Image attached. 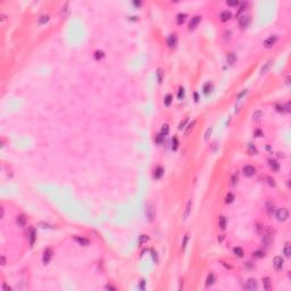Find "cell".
Returning <instances> with one entry per match:
<instances>
[{
    "label": "cell",
    "instance_id": "9a60e30c",
    "mask_svg": "<svg viewBox=\"0 0 291 291\" xmlns=\"http://www.w3.org/2000/svg\"><path fill=\"white\" fill-rule=\"evenodd\" d=\"M263 285H264V289H265V290H271V285H272V282H271V279H270V277H264V279H263Z\"/></svg>",
    "mask_w": 291,
    "mask_h": 291
},
{
    "label": "cell",
    "instance_id": "836d02e7",
    "mask_svg": "<svg viewBox=\"0 0 291 291\" xmlns=\"http://www.w3.org/2000/svg\"><path fill=\"white\" fill-rule=\"evenodd\" d=\"M271 65H272V62H268L267 64H266V65H265V66H264V67L262 68V71H260V73H262V74H265V73H266V72H267V69L271 67Z\"/></svg>",
    "mask_w": 291,
    "mask_h": 291
},
{
    "label": "cell",
    "instance_id": "30bf717a",
    "mask_svg": "<svg viewBox=\"0 0 291 291\" xmlns=\"http://www.w3.org/2000/svg\"><path fill=\"white\" fill-rule=\"evenodd\" d=\"M231 13L230 12H227V10H225V12H222L221 13V15H220V18H221V21L222 22H227L231 18Z\"/></svg>",
    "mask_w": 291,
    "mask_h": 291
},
{
    "label": "cell",
    "instance_id": "8992f818",
    "mask_svg": "<svg viewBox=\"0 0 291 291\" xmlns=\"http://www.w3.org/2000/svg\"><path fill=\"white\" fill-rule=\"evenodd\" d=\"M276 40H277V36L276 35H272V36H270L268 39H266L264 41V46L266 48H272L275 44V42H276Z\"/></svg>",
    "mask_w": 291,
    "mask_h": 291
},
{
    "label": "cell",
    "instance_id": "74e56055",
    "mask_svg": "<svg viewBox=\"0 0 291 291\" xmlns=\"http://www.w3.org/2000/svg\"><path fill=\"white\" fill-rule=\"evenodd\" d=\"M94 57H96V59L103 58V51H96V53H94Z\"/></svg>",
    "mask_w": 291,
    "mask_h": 291
},
{
    "label": "cell",
    "instance_id": "681fc988",
    "mask_svg": "<svg viewBox=\"0 0 291 291\" xmlns=\"http://www.w3.org/2000/svg\"><path fill=\"white\" fill-rule=\"evenodd\" d=\"M151 254H153V258L155 259V260H157V254H156V251H151Z\"/></svg>",
    "mask_w": 291,
    "mask_h": 291
},
{
    "label": "cell",
    "instance_id": "bcb514c9",
    "mask_svg": "<svg viewBox=\"0 0 291 291\" xmlns=\"http://www.w3.org/2000/svg\"><path fill=\"white\" fill-rule=\"evenodd\" d=\"M212 131H213V129L210 127V129H208L207 130V132H206V134H205V139H208V137L210 135V133H212Z\"/></svg>",
    "mask_w": 291,
    "mask_h": 291
},
{
    "label": "cell",
    "instance_id": "8fae6325",
    "mask_svg": "<svg viewBox=\"0 0 291 291\" xmlns=\"http://www.w3.org/2000/svg\"><path fill=\"white\" fill-rule=\"evenodd\" d=\"M16 223H17L18 226H24L25 225V223H26V218H25V215H19V216H17V218H16Z\"/></svg>",
    "mask_w": 291,
    "mask_h": 291
},
{
    "label": "cell",
    "instance_id": "7dc6e473",
    "mask_svg": "<svg viewBox=\"0 0 291 291\" xmlns=\"http://www.w3.org/2000/svg\"><path fill=\"white\" fill-rule=\"evenodd\" d=\"M144 284H146V281H143V280H142L141 283H140V289H141V290H143V289H144Z\"/></svg>",
    "mask_w": 291,
    "mask_h": 291
},
{
    "label": "cell",
    "instance_id": "680465c9",
    "mask_svg": "<svg viewBox=\"0 0 291 291\" xmlns=\"http://www.w3.org/2000/svg\"><path fill=\"white\" fill-rule=\"evenodd\" d=\"M194 98H196V101H198V96H197V93H194Z\"/></svg>",
    "mask_w": 291,
    "mask_h": 291
},
{
    "label": "cell",
    "instance_id": "ac0fdd59",
    "mask_svg": "<svg viewBox=\"0 0 291 291\" xmlns=\"http://www.w3.org/2000/svg\"><path fill=\"white\" fill-rule=\"evenodd\" d=\"M283 253L287 257H290L291 255V246H290V242H287L284 246V249H283Z\"/></svg>",
    "mask_w": 291,
    "mask_h": 291
},
{
    "label": "cell",
    "instance_id": "ab89813d",
    "mask_svg": "<svg viewBox=\"0 0 291 291\" xmlns=\"http://www.w3.org/2000/svg\"><path fill=\"white\" fill-rule=\"evenodd\" d=\"M231 182H232V185H235L237 183H238V175L237 174H234L232 176V180H231Z\"/></svg>",
    "mask_w": 291,
    "mask_h": 291
},
{
    "label": "cell",
    "instance_id": "4dcf8cb0",
    "mask_svg": "<svg viewBox=\"0 0 291 291\" xmlns=\"http://www.w3.org/2000/svg\"><path fill=\"white\" fill-rule=\"evenodd\" d=\"M48 21H49V16H48V15H43V16H41L40 19H39V24H44V23H47Z\"/></svg>",
    "mask_w": 291,
    "mask_h": 291
},
{
    "label": "cell",
    "instance_id": "7c38bea8",
    "mask_svg": "<svg viewBox=\"0 0 291 291\" xmlns=\"http://www.w3.org/2000/svg\"><path fill=\"white\" fill-rule=\"evenodd\" d=\"M191 207H192L191 200H189V201H188V204H187V207H185V212H184V215H183V217H184V220H187V218L189 217V215H190V213H191Z\"/></svg>",
    "mask_w": 291,
    "mask_h": 291
},
{
    "label": "cell",
    "instance_id": "484cf974",
    "mask_svg": "<svg viewBox=\"0 0 291 291\" xmlns=\"http://www.w3.org/2000/svg\"><path fill=\"white\" fill-rule=\"evenodd\" d=\"M168 132H170V127H168L167 124H164L162 126V132H160V134L165 137L166 134H168Z\"/></svg>",
    "mask_w": 291,
    "mask_h": 291
},
{
    "label": "cell",
    "instance_id": "7402d4cb",
    "mask_svg": "<svg viewBox=\"0 0 291 291\" xmlns=\"http://www.w3.org/2000/svg\"><path fill=\"white\" fill-rule=\"evenodd\" d=\"M214 282H215V276H214V274H212V273H210V274H209V275H208V276H207V280H206V285H208V287H209V285H212Z\"/></svg>",
    "mask_w": 291,
    "mask_h": 291
},
{
    "label": "cell",
    "instance_id": "9c48e42d",
    "mask_svg": "<svg viewBox=\"0 0 291 291\" xmlns=\"http://www.w3.org/2000/svg\"><path fill=\"white\" fill-rule=\"evenodd\" d=\"M176 41H177V39H176V35H175V34H172V35H170V36H168V39H167L168 47H170V48H174L175 46H176Z\"/></svg>",
    "mask_w": 291,
    "mask_h": 291
},
{
    "label": "cell",
    "instance_id": "3957f363",
    "mask_svg": "<svg viewBox=\"0 0 291 291\" xmlns=\"http://www.w3.org/2000/svg\"><path fill=\"white\" fill-rule=\"evenodd\" d=\"M242 172H243V175L244 176H253L254 174L256 173V170L254 166H251V165H247V166H244L243 168H242Z\"/></svg>",
    "mask_w": 291,
    "mask_h": 291
},
{
    "label": "cell",
    "instance_id": "db71d44e",
    "mask_svg": "<svg viewBox=\"0 0 291 291\" xmlns=\"http://www.w3.org/2000/svg\"><path fill=\"white\" fill-rule=\"evenodd\" d=\"M2 289H3V290H10V288H9L8 285H6V284L2 285Z\"/></svg>",
    "mask_w": 291,
    "mask_h": 291
},
{
    "label": "cell",
    "instance_id": "c3c4849f",
    "mask_svg": "<svg viewBox=\"0 0 291 291\" xmlns=\"http://www.w3.org/2000/svg\"><path fill=\"white\" fill-rule=\"evenodd\" d=\"M246 93H247V90H243V91H242L240 94H238V99H240V98H241L243 94H246Z\"/></svg>",
    "mask_w": 291,
    "mask_h": 291
},
{
    "label": "cell",
    "instance_id": "ba28073f",
    "mask_svg": "<svg viewBox=\"0 0 291 291\" xmlns=\"http://www.w3.org/2000/svg\"><path fill=\"white\" fill-rule=\"evenodd\" d=\"M249 24H250V17L247 16V15H243V16H241L239 18V25L241 27H247Z\"/></svg>",
    "mask_w": 291,
    "mask_h": 291
},
{
    "label": "cell",
    "instance_id": "e0dca14e",
    "mask_svg": "<svg viewBox=\"0 0 291 291\" xmlns=\"http://www.w3.org/2000/svg\"><path fill=\"white\" fill-rule=\"evenodd\" d=\"M267 213H268V215H270L271 217H272V216L274 215V213H275V206H274V204L268 203V205H267Z\"/></svg>",
    "mask_w": 291,
    "mask_h": 291
},
{
    "label": "cell",
    "instance_id": "e575fe53",
    "mask_svg": "<svg viewBox=\"0 0 291 291\" xmlns=\"http://www.w3.org/2000/svg\"><path fill=\"white\" fill-rule=\"evenodd\" d=\"M262 115H263V113H262V112H256V113H254V115H253L254 121H258L259 118L262 117Z\"/></svg>",
    "mask_w": 291,
    "mask_h": 291
},
{
    "label": "cell",
    "instance_id": "f5cc1de1",
    "mask_svg": "<svg viewBox=\"0 0 291 291\" xmlns=\"http://www.w3.org/2000/svg\"><path fill=\"white\" fill-rule=\"evenodd\" d=\"M255 135H258V137H263V133L260 132V131H256V132H255Z\"/></svg>",
    "mask_w": 291,
    "mask_h": 291
},
{
    "label": "cell",
    "instance_id": "d590c367",
    "mask_svg": "<svg viewBox=\"0 0 291 291\" xmlns=\"http://www.w3.org/2000/svg\"><path fill=\"white\" fill-rule=\"evenodd\" d=\"M184 97V89L181 86V88L179 89V93H177V98L179 99H182V98Z\"/></svg>",
    "mask_w": 291,
    "mask_h": 291
},
{
    "label": "cell",
    "instance_id": "b9f144b4",
    "mask_svg": "<svg viewBox=\"0 0 291 291\" xmlns=\"http://www.w3.org/2000/svg\"><path fill=\"white\" fill-rule=\"evenodd\" d=\"M163 140H164V135H162V134H159L158 137L156 138V142H157V143H162Z\"/></svg>",
    "mask_w": 291,
    "mask_h": 291
},
{
    "label": "cell",
    "instance_id": "7bdbcfd3",
    "mask_svg": "<svg viewBox=\"0 0 291 291\" xmlns=\"http://www.w3.org/2000/svg\"><path fill=\"white\" fill-rule=\"evenodd\" d=\"M187 122H188V118H185L184 121H183L182 123L180 124V125H179V130H182L183 127H184V125H185V124H187Z\"/></svg>",
    "mask_w": 291,
    "mask_h": 291
},
{
    "label": "cell",
    "instance_id": "d4e9b609",
    "mask_svg": "<svg viewBox=\"0 0 291 291\" xmlns=\"http://www.w3.org/2000/svg\"><path fill=\"white\" fill-rule=\"evenodd\" d=\"M233 253L235 254V256H238V257H242V256H243V250L240 247L234 248V249H233Z\"/></svg>",
    "mask_w": 291,
    "mask_h": 291
},
{
    "label": "cell",
    "instance_id": "1f68e13d",
    "mask_svg": "<svg viewBox=\"0 0 291 291\" xmlns=\"http://www.w3.org/2000/svg\"><path fill=\"white\" fill-rule=\"evenodd\" d=\"M194 124H196V122H194V121H193V122H192V123H191V124H189V125H188V129H187V131H185V133H184V134H185V135H189V133L191 132V130H192V129H193V126H194Z\"/></svg>",
    "mask_w": 291,
    "mask_h": 291
},
{
    "label": "cell",
    "instance_id": "ffe728a7",
    "mask_svg": "<svg viewBox=\"0 0 291 291\" xmlns=\"http://www.w3.org/2000/svg\"><path fill=\"white\" fill-rule=\"evenodd\" d=\"M213 90V84L212 83H207V84H205V86H204V93L205 94H208L210 93Z\"/></svg>",
    "mask_w": 291,
    "mask_h": 291
},
{
    "label": "cell",
    "instance_id": "f546056e",
    "mask_svg": "<svg viewBox=\"0 0 291 291\" xmlns=\"http://www.w3.org/2000/svg\"><path fill=\"white\" fill-rule=\"evenodd\" d=\"M185 17H187V15L185 14H179L177 15V24H182L183 22L185 21Z\"/></svg>",
    "mask_w": 291,
    "mask_h": 291
},
{
    "label": "cell",
    "instance_id": "4fadbf2b",
    "mask_svg": "<svg viewBox=\"0 0 291 291\" xmlns=\"http://www.w3.org/2000/svg\"><path fill=\"white\" fill-rule=\"evenodd\" d=\"M35 239H36L35 230H34V229H31V230H30V244H31V246H33V244H34Z\"/></svg>",
    "mask_w": 291,
    "mask_h": 291
},
{
    "label": "cell",
    "instance_id": "277c9868",
    "mask_svg": "<svg viewBox=\"0 0 291 291\" xmlns=\"http://www.w3.org/2000/svg\"><path fill=\"white\" fill-rule=\"evenodd\" d=\"M51 257H52V250L50 249V248H47V249L44 250L43 258H42V262H43V264H48V263L50 262Z\"/></svg>",
    "mask_w": 291,
    "mask_h": 291
},
{
    "label": "cell",
    "instance_id": "f1b7e54d",
    "mask_svg": "<svg viewBox=\"0 0 291 291\" xmlns=\"http://www.w3.org/2000/svg\"><path fill=\"white\" fill-rule=\"evenodd\" d=\"M234 200V196L232 193H227L225 197V204H231Z\"/></svg>",
    "mask_w": 291,
    "mask_h": 291
},
{
    "label": "cell",
    "instance_id": "f6af8a7d",
    "mask_svg": "<svg viewBox=\"0 0 291 291\" xmlns=\"http://www.w3.org/2000/svg\"><path fill=\"white\" fill-rule=\"evenodd\" d=\"M283 109H285V112H290V103H287L284 106H282Z\"/></svg>",
    "mask_w": 291,
    "mask_h": 291
},
{
    "label": "cell",
    "instance_id": "d6986e66",
    "mask_svg": "<svg viewBox=\"0 0 291 291\" xmlns=\"http://www.w3.org/2000/svg\"><path fill=\"white\" fill-rule=\"evenodd\" d=\"M218 224H220V227L222 230H224L225 227H226V218L224 217V216H221L220 220H218Z\"/></svg>",
    "mask_w": 291,
    "mask_h": 291
},
{
    "label": "cell",
    "instance_id": "60d3db41",
    "mask_svg": "<svg viewBox=\"0 0 291 291\" xmlns=\"http://www.w3.org/2000/svg\"><path fill=\"white\" fill-rule=\"evenodd\" d=\"M188 239H189V235H185V237H184V240H183V243H182V250H184V249H185V246H187Z\"/></svg>",
    "mask_w": 291,
    "mask_h": 291
},
{
    "label": "cell",
    "instance_id": "2e32d148",
    "mask_svg": "<svg viewBox=\"0 0 291 291\" xmlns=\"http://www.w3.org/2000/svg\"><path fill=\"white\" fill-rule=\"evenodd\" d=\"M268 163H270V166H271V168L273 171H277L279 170V167H280V165H279V163L275 160V159H270L268 160Z\"/></svg>",
    "mask_w": 291,
    "mask_h": 291
},
{
    "label": "cell",
    "instance_id": "f907efd6",
    "mask_svg": "<svg viewBox=\"0 0 291 291\" xmlns=\"http://www.w3.org/2000/svg\"><path fill=\"white\" fill-rule=\"evenodd\" d=\"M226 3H227V5H230V6H237L239 2H238V1H234V2H226Z\"/></svg>",
    "mask_w": 291,
    "mask_h": 291
},
{
    "label": "cell",
    "instance_id": "816d5d0a",
    "mask_svg": "<svg viewBox=\"0 0 291 291\" xmlns=\"http://www.w3.org/2000/svg\"><path fill=\"white\" fill-rule=\"evenodd\" d=\"M106 289L107 290H114V291L116 290V288H113L112 285H106Z\"/></svg>",
    "mask_w": 291,
    "mask_h": 291
},
{
    "label": "cell",
    "instance_id": "7a4b0ae2",
    "mask_svg": "<svg viewBox=\"0 0 291 291\" xmlns=\"http://www.w3.org/2000/svg\"><path fill=\"white\" fill-rule=\"evenodd\" d=\"M257 287H258V284H257V281H256L255 279H249L247 281V283H246V285H244V289L246 290H250V291H254L257 289Z\"/></svg>",
    "mask_w": 291,
    "mask_h": 291
},
{
    "label": "cell",
    "instance_id": "d6a6232c",
    "mask_svg": "<svg viewBox=\"0 0 291 291\" xmlns=\"http://www.w3.org/2000/svg\"><path fill=\"white\" fill-rule=\"evenodd\" d=\"M172 144H173V150H176L177 149V146H179V141H177V138H176V137H173Z\"/></svg>",
    "mask_w": 291,
    "mask_h": 291
},
{
    "label": "cell",
    "instance_id": "44dd1931",
    "mask_svg": "<svg viewBox=\"0 0 291 291\" xmlns=\"http://www.w3.org/2000/svg\"><path fill=\"white\" fill-rule=\"evenodd\" d=\"M248 154L251 155V156H253V155H256V154H257V148H256L254 144L250 143L249 146H248Z\"/></svg>",
    "mask_w": 291,
    "mask_h": 291
},
{
    "label": "cell",
    "instance_id": "4316f807",
    "mask_svg": "<svg viewBox=\"0 0 291 291\" xmlns=\"http://www.w3.org/2000/svg\"><path fill=\"white\" fill-rule=\"evenodd\" d=\"M172 100H173V97H172V94H166V97H165L164 99V103L166 106H170L171 103H172Z\"/></svg>",
    "mask_w": 291,
    "mask_h": 291
},
{
    "label": "cell",
    "instance_id": "6f0895ef",
    "mask_svg": "<svg viewBox=\"0 0 291 291\" xmlns=\"http://www.w3.org/2000/svg\"><path fill=\"white\" fill-rule=\"evenodd\" d=\"M287 84H290V77H287Z\"/></svg>",
    "mask_w": 291,
    "mask_h": 291
},
{
    "label": "cell",
    "instance_id": "11a10c76",
    "mask_svg": "<svg viewBox=\"0 0 291 291\" xmlns=\"http://www.w3.org/2000/svg\"><path fill=\"white\" fill-rule=\"evenodd\" d=\"M1 263H2V265L6 264V260H5V257H3V256H1Z\"/></svg>",
    "mask_w": 291,
    "mask_h": 291
},
{
    "label": "cell",
    "instance_id": "52a82bcc",
    "mask_svg": "<svg viewBox=\"0 0 291 291\" xmlns=\"http://www.w3.org/2000/svg\"><path fill=\"white\" fill-rule=\"evenodd\" d=\"M201 21V17L200 16H194L193 18H191V21L189 23V30H194L198 26V24Z\"/></svg>",
    "mask_w": 291,
    "mask_h": 291
},
{
    "label": "cell",
    "instance_id": "9f6ffc18",
    "mask_svg": "<svg viewBox=\"0 0 291 291\" xmlns=\"http://www.w3.org/2000/svg\"><path fill=\"white\" fill-rule=\"evenodd\" d=\"M3 214H5V210H3V208L1 207V218L3 217Z\"/></svg>",
    "mask_w": 291,
    "mask_h": 291
},
{
    "label": "cell",
    "instance_id": "ee69618b",
    "mask_svg": "<svg viewBox=\"0 0 291 291\" xmlns=\"http://www.w3.org/2000/svg\"><path fill=\"white\" fill-rule=\"evenodd\" d=\"M267 181H268V184L271 185V187H274L275 185V181H274L273 179H271V177H267Z\"/></svg>",
    "mask_w": 291,
    "mask_h": 291
},
{
    "label": "cell",
    "instance_id": "cb8c5ba5",
    "mask_svg": "<svg viewBox=\"0 0 291 291\" xmlns=\"http://www.w3.org/2000/svg\"><path fill=\"white\" fill-rule=\"evenodd\" d=\"M253 256L255 257V258L259 259V258H263V257H265V253H264V251H262V250H257V251H255V253L253 254Z\"/></svg>",
    "mask_w": 291,
    "mask_h": 291
},
{
    "label": "cell",
    "instance_id": "5b68a950",
    "mask_svg": "<svg viewBox=\"0 0 291 291\" xmlns=\"http://www.w3.org/2000/svg\"><path fill=\"white\" fill-rule=\"evenodd\" d=\"M273 266L276 271H281L283 267V259L281 258V257H279V256L275 257V258L273 259Z\"/></svg>",
    "mask_w": 291,
    "mask_h": 291
},
{
    "label": "cell",
    "instance_id": "603a6c76",
    "mask_svg": "<svg viewBox=\"0 0 291 291\" xmlns=\"http://www.w3.org/2000/svg\"><path fill=\"white\" fill-rule=\"evenodd\" d=\"M75 240H76V241L79 242L80 244H82V246H88V244H89V240H88V239H84V238H80V237H76V238H75Z\"/></svg>",
    "mask_w": 291,
    "mask_h": 291
},
{
    "label": "cell",
    "instance_id": "6da1fadb",
    "mask_svg": "<svg viewBox=\"0 0 291 291\" xmlns=\"http://www.w3.org/2000/svg\"><path fill=\"white\" fill-rule=\"evenodd\" d=\"M276 218L279 222H284L289 218V212L287 208H280L276 212Z\"/></svg>",
    "mask_w": 291,
    "mask_h": 291
},
{
    "label": "cell",
    "instance_id": "83f0119b",
    "mask_svg": "<svg viewBox=\"0 0 291 291\" xmlns=\"http://www.w3.org/2000/svg\"><path fill=\"white\" fill-rule=\"evenodd\" d=\"M227 62H229V64H231V65L234 64V62H235V55L234 53L231 52V53L227 55Z\"/></svg>",
    "mask_w": 291,
    "mask_h": 291
},
{
    "label": "cell",
    "instance_id": "5bb4252c",
    "mask_svg": "<svg viewBox=\"0 0 291 291\" xmlns=\"http://www.w3.org/2000/svg\"><path fill=\"white\" fill-rule=\"evenodd\" d=\"M163 174H164V168L157 167L156 170H155V173H154V177H155V179H160V177L163 176Z\"/></svg>",
    "mask_w": 291,
    "mask_h": 291
},
{
    "label": "cell",
    "instance_id": "8d00e7d4",
    "mask_svg": "<svg viewBox=\"0 0 291 291\" xmlns=\"http://www.w3.org/2000/svg\"><path fill=\"white\" fill-rule=\"evenodd\" d=\"M163 74H164V73H163V69H160V68H159L158 72H157V77H158V82L159 83L162 82V80H163Z\"/></svg>",
    "mask_w": 291,
    "mask_h": 291
},
{
    "label": "cell",
    "instance_id": "f35d334b",
    "mask_svg": "<svg viewBox=\"0 0 291 291\" xmlns=\"http://www.w3.org/2000/svg\"><path fill=\"white\" fill-rule=\"evenodd\" d=\"M147 240H148V237H147V235H141V237H140V240H139V243L142 244L143 242L147 241Z\"/></svg>",
    "mask_w": 291,
    "mask_h": 291
}]
</instances>
